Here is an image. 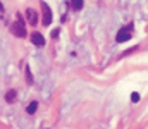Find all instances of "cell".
<instances>
[{
    "label": "cell",
    "instance_id": "1",
    "mask_svg": "<svg viewBox=\"0 0 148 129\" xmlns=\"http://www.w3.org/2000/svg\"><path fill=\"white\" fill-rule=\"evenodd\" d=\"M10 31H12V35L17 36V38H24V36H26L24 21H23V16H21L19 12H17V19H16V23L10 24Z\"/></svg>",
    "mask_w": 148,
    "mask_h": 129
},
{
    "label": "cell",
    "instance_id": "2",
    "mask_svg": "<svg viewBox=\"0 0 148 129\" xmlns=\"http://www.w3.org/2000/svg\"><path fill=\"white\" fill-rule=\"evenodd\" d=\"M133 24H127V26H124V28H121L119 29V33H117V36H115V40L119 43L122 42H129L131 40V36H133Z\"/></svg>",
    "mask_w": 148,
    "mask_h": 129
},
{
    "label": "cell",
    "instance_id": "3",
    "mask_svg": "<svg viewBox=\"0 0 148 129\" xmlns=\"http://www.w3.org/2000/svg\"><path fill=\"white\" fill-rule=\"evenodd\" d=\"M40 7H41V10H43V26H50V23H52V10H50V7L41 0L40 2Z\"/></svg>",
    "mask_w": 148,
    "mask_h": 129
},
{
    "label": "cell",
    "instance_id": "4",
    "mask_svg": "<svg viewBox=\"0 0 148 129\" xmlns=\"http://www.w3.org/2000/svg\"><path fill=\"white\" fill-rule=\"evenodd\" d=\"M31 43L36 45V46H43V45H45V38H43L40 33H33V35H31Z\"/></svg>",
    "mask_w": 148,
    "mask_h": 129
},
{
    "label": "cell",
    "instance_id": "5",
    "mask_svg": "<svg viewBox=\"0 0 148 129\" xmlns=\"http://www.w3.org/2000/svg\"><path fill=\"white\" fill-rule=\"evenodd\" d=\"M26 16H28V21H29V24H31V26H36V23H38L36 12H35L33 9H28V10H26Z\"/></svg>",
    "mask_w": 148,
    "mask_h": 129
},
{
    "label": "cell",
    "instance_id": "6",
    "mask_svg": "<svg viewBox=\"0 0 148 129\" xmlns=\"http://www.w3.org/2000/svg\"><path fill=\"white\" fill-rule=\"evenodd\" d=\"M16 96H17L16 89H10V91L5 93V102H7V103H14V102H16Z\"/></svg>",
    "mask_w": 148,
    "mask_h": 129
},
{
    "label": "cell",
    "instance_id": "7",
    "mask_svg": "<svg viewBox=\"0 0 148 129\" xmlns=\"http://www.w3.org/2000/svg\"><path fill=\"white\" fill-rule=\"evenodd\" d=\"M24 74H26V83H28V85H33V83H35V79H33V74H31L29 66H26V67H24Z\"/></svg>",
    "mask_w": 148,
    "mask_h": 129
},
{
    "label": "cell",
    "instance_id": "8",
    "mask_svg": "<svg viewBox=\"0 0 148 129\" xmlns=\"http://www.w3.org/2000/svg\"><path fill=\"white\" fill-rule=\"evenodd\" d=\"M26 110H28V114H29V115H33V114L38 110V102H31V103L28 105V109H26Z\"/></svg>",
    "mask_w": 148,
    "mask_h": 129
},
{
    "label": "cell",
    "instance_id": "9",
    "mask_svg": "<svg viewBox=\"0 0 148 129\" xmlns=\"http://www.w3.org/2000/svg\"><path fill=\"white\" fill-rule=\"evenodd\" d=\"M71 7L74 10H81L83 9V0H71Z\"/></svg>",
    "mask_w": 148,
    "mask_h": 129
},
{
    "label": "cell",
    "instance_id": "10",
    "mask_svg": "<svg viewBox=\"0 0 148 129\" xmlns=\"http://www.w3.org/2000/svg\"><path fill=\"white\" fill-rule=\"evenodd\" d=\"M131 100H133L134 103H136V102H140V95H138V93H133V95H131Z\"/></svg>",
    "mask_w": 148,
    "mask_h": 129
},
{
    "label": "cell",
    "instance_id": "11",
    "mask_svg": "<svg viewBox=\"0 0 148 129\" xmlns=\"http://www.w3.org/2000/svg\"><path fill=\"white\" fill-rule=\"evenodd\" d=\"M52 36H53V38H57V36H59V29H55V31L52 33Z\"/></svg>",
    "mask_w": 148,
    "mask_h": 129
},
{
    "label": "cell",
    "instance_id": "12",
    "mask_svg": "<svg viewBox=\"0 0 148 129\" xmlns=\"http://www.w3.org/2000/svg\"><path fill=\"white\" fill-rule=\"evenodd\" d=\"M0 12H3V5H2V2H0Z\"/></svg>",
    "mask_w": 148,
    "mask_h": 129
}]
</instances>
